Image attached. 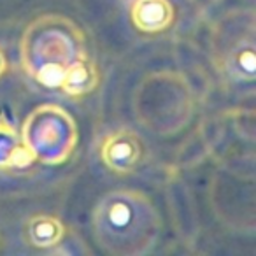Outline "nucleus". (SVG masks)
I'll list each match as a JSON object with an SVG mask.
<instances>
[{
    "label": "nucleus",
    "instance_id": "0eeeda50",
    "mask_svg": "<svg viewBox=\"0 0 256 256\" xmlns=\"http://www.w3.org/2000/svg\"><path fill=\"white\" fill-rule=\"evenodd\" d=\"M26 238L36 248H53L60 244L65 235L64 223L51 214H36L26 223Z\"/></svg>",
    "mask_w": 256,
    "mask_h": 256
},
{
    "label": "nucleus",
    "instance_id": "6e6552de",
    "mask_svg": "<svg viewBox=\"0 0 256 256\" xmlns=\"http://www.w3.org/2000/svg\"><path fill=\"white\" fill-rule=\"evenodd\" d=\"M100 76L95 62L92 58H84L76 64L60 82V88L70 96H82L92 93L98 86Z\"/></svg>",
    "mask_w": 256,
    "mask_h": 256
},
{
    "label": "nucleus",
    "instance_id": "423d86ee",
    "mask_svg": "<svg viewBox=\"0 0 256 256\" xmlns=\"http://www.w3.org/2000/svg\"><path fill=\"white\" fill-rule=\"evenodd\" d=\"M36 160L23 139L8 121L0 120V170L26 167Z\"/></svg>",
    "mask_w": 256,
    "mask_h": 256
},
{
    "label": "nucleus",
    "instance_id": "7ed1b4c3",
    "mask_svg": "<svg viewBox=\"0 0 256 256\" xmlns=\"http://www.w3.org/2000/svg\"><path fill=\"white\" fill-rule=\"evenodd\" d=\"M23 142L34 158L48 165L68 160L78 144L76 121L62 107L40 106L23 123Z\"/></svg>",
    "mask_w": 256,
    "mask_h": 256
},
{
    "label": "nucleus",
    "instance_id": "1a4fd4ad",
    "mask_svg": "<svg viewBox=\"0 0 256 256\" xmlns=\"http://www.w3.org/2000/svg\"><path fill=\"white\" fill-rule=\"evenodd\" d=\"M6 70H8V58H6V53L0 48V78L6 74Z\"/></svg>",
    "mask_w": 256,
    "mask_h": 256
},
{
    "label": "nucleus",
    "instance_id": "39448f33",
    "mask_svg": "<svg viewBox=\"0 0 256 256\" xmlns=\"http://www.w3.org/2000/svg\"><path fill=\"white\" fill-rule=\"evenodd\" d=\"M132 23L146 34L164 32L174 22V8L168 0H136L130 9Z\"/></svg>",
    "mask_w": 256,
    "mask_h": 256
},
{
    "label": "nucleus",
    "instance_id": "20e7f679",
    "mask_svg": "<svg viewBox=\"0 0 256 256\" xmlns=\"http://www.w3.org/2000/svg\"><path fill=\"white\" fill-rule=\"evenodd\" d=\"M100 158L116 174H132L142 158V142L130 130H116L102 140Z\"/></svg>",
    "mask_w": 256,
    "mask_h": 256
},
{
    "label": "nucleus",
    "instance_id": "f257e3e1",
    "mask_svg": "<svg viewBox=\"0 0 256 256\" xmlns=\"http://www.w3.org/2000/svg\"><path fill=\"white\" fill-rule=\"evenodd\" d=\"M93 232L98 246L109 254H142L156 240L160 218L144 193L118 190L96 204Z\"/></svg>",
    "mask_w": 256,
    "mask_h": 256
},
{
    "label": "nucleus",
    "instance_id": "f03ea898",
    "mask_svg": "<svg viewBox=\"0 0 256 256\" xmlns=\"http://www.w3.org/2000/svg\"><path fill=\"white\" fill-rule=\"evenodd\" d=\"M88 56L84 34L65 16H40L30 23L22 40L26 74L48 88H60L64 76Z\"/></svg>",
    "mask_w": 256,
    "mask_h": 256
}]
</instances>
